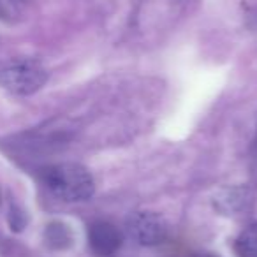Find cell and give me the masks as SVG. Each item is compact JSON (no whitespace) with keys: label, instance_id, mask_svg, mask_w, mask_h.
<instances>
[{"label":"cell","instance_id":"obj_1","mask_svg":"<svg viewBox=\"0 0 257 257\" xmlns=\"http://www.w3.org/2000/svg\"><path fill=\"white\" fill-rule=\"evenodd\" d=\"M46 187L57 197L69 203L86 201L93 196V178L86 168L74 162H64L48 168L43 175Z\"/></svg>","mask_w":257,"mask_h":257},{"label":"cell","instance_id":"obj_2","mask_svg":"<svg viewBox=\"0 0 257 257\" xmlns=\"http://www.w3.org/2000/svg\"><path fill=\"white\" fill-rule=\"evenodd\" d=\"M48 71L36 60H15L0 69V85L16 95H30L43 88Z\"/></svg>","mask_w":257,"mask_h":257},{"label":"cell","instance_id":"obj_3","mask_svg":"<svg viewBox=\"0 0 257 257\" xmlns=\"http://www.w3.org/2000/svg\"><path fill=\"white\" fill-rule=\"evenodd\" d=\"M127 232L140 245L154 246L168 238V224L154 211H136L127 218Z\"/></svg>","mask_w":257,"mask_h":257},{"label":"cell","instance_id":"obj_4","mask_svg":"<svg viewBox=\"0 0 257 257\" xmlns=\"http://www.w3.org/2000/svg\"><path fill=\"white\" fill-rule=\"evenodd\" d=\"M123 234L107 220L92 222L88 227V246L97 257H114L121 248Z\"/></svg>","mask_w":257,"mask_h":257},{"label":"cell","instance_id":"obj_5","mask_svg":"<svg viewBox=\"0 0 257 257\" xmlns=\"http://www.w3.org/2000/svg\"><path fill=\"white\" fill-rule=\"evenodd\" d=\"M238 257H257V222L245 229L236 239Z\"/></svg>","mask_w":257,"mask_h":257},{"label":"cell","instance_id":"obj_6","mask_svg":"<svg viewBox=\"0 0 257 257\" xmlns=\"http://www.w3.org/2000/svg\"><path fill=\"white\" fill-rule=\"evenodd\" d=\"M46 243L53 248H65L71 243V232L64 224H50L46 229Z\"/></svg>","mask_w":257,"mask_h":257},{"label":"cell","instance_id":"obj_7","mask_svg":"<svg viewBox=\"0 0 257 257\" xmlns=\"http://www.w3.org/2000/svg\"><path fill=\"white\" fill-rule=\"evenodd\" d=\"M0 16H6V9H4V6L0 4Z\"/></svg>","mask_w":257,"mask_h":257}]
</instances>
